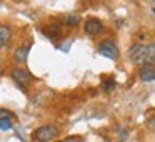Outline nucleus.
<instances>
[{"label":"nucleus","mask_w":155,"mask_h":142,"mask_svg":"<svg viewBox=\"0 0 155 142\" xmlns=\"http://www.w3.org/2000/svg\"><path fill=\"white\" fill-rule=\"evenodd\" d=\"M58 135V129L55 125H42V127L35 129L34 139L38 142H50Z\"/></svg>","instance_id":"obj_1"},{"label":"nucleus","mask_w":155,"mask_h":142,"mask_svg":"<svg viewBox=\"0 0 155 142\" xmlns=\"http://www.w3.org/2000/svg\"><path fill=\"white\" fill-rule=\"evenodd\" d=\"M98 54L107 57V59H110V60H117L118 55H120V50H118L117 44H115L112 39H107V40L98 44Z\"/></svg>","instance_id":"obj_2"},{"label":"nucleus","mask_w":155,"mask_h":142,"mask_svg":"<svg viewBox=\"0 0 155 142\" xmlns=\"http://www.w3.org/2000/svg\"><path fill=\"white\" fill-rule=\"evenodd\" d=\"M10 75H12V79L17 82L18 87H22V89H25V87H27V85L32 82V75L28 74L25 69H14Z\"/></svg>","instance_id":"obj_3"},{"label":"nucleus","mask_w":155,"mask_h":142,"mask_svg":"<svg viewBox=\"0 0 155 142\" xmlns=\"http://www.w3.org/2000/svg\"><path fill=\"white\" fill-rule=\"evenodd\" d=\"M130 60L134 64L143 65L145 64V45L142 44H134L130 47Z\"/></svg>","instance_id":"obj_4"},{"label":"nucleus","mask_w":155,"mask_h":142,"mask_svg":"<svg viewBox=\"0 0 155 142\" xmlns=\"http://www.w3.org/2000/svg\"><path fill=\"white\" fill-rule=\"evenodd\" d=\"M102 30H104V24H102L98 19H88L87 22H85V32H87L88 35H98L102 34Z\"/></svg>","instance_id":"obj_5"},{"label":"nucleus","mask_w":155,"mask_h":142,"mask_svg":"<svg viewBox=\"0 0 155 142\" xmlns=\"http://www.w3.org/2000/svg\"><path fill=\"white\" fill-rule=\"evenodd\" d=\"M140 79L143 82H152L155 80V65L143 64L140 67Z\"/></svg>","instance_id":"obj_6"},{"label":"nucleus","mask_w":155,"mask_h":142,"mask_svg":"<svg viewBox=\"0 0 155 142\" xmlns=\"http://www.w3.org/2000/svg\"><path fill=\"white\" fill-rule=\"evenodd\" d=\"M12 37V29L8 25L0 24V47H5Z\"/></svg>","instance_id":"obj_7"},{"label":"nucleus","mask_w":155,"mask_h":142,"mask_svg":"<svg viewBox=\"0 0 155 142\" xmlns=\"http://www.w3.org/2000/svg\"><path fill=\"white\" fill-rule=\"evenodd\" d=\"M145 64L155 65V42L150 45H145Z\"/></svg>","instance_id":"obj_8"},{"label":"nucleus","mask_w":155,"mask_h":142,"mask_svg":"<svg viewBox=\"0 0 155 142\" xmlns=\"http://www.w3.org/2000/svg\"><path fill=\"white\" fill-rule=\"evenodd\" d=\"M44 34L47 35V37H50V39L58 37V34H60V25H58V24H50V25H47V27L44 29Z\"/></svg>","instance_id":"obj_9"},{"label":"nucleus","mask_w":155,"mask_h":142,"mask_svg":"<svg viewBox=\"0 0 155 142\" xmlns=\"http://www.w3.org/2000/svg\"><path fill=\"white\" fill-rule=\"evenodd\" d=\"M60 22L65 24V25H68V27H74V25H77L78 22H80V17L75 15V14H67V15H64V17L60 19Z\"/></svg>","instance_id":"obj_10"},{"label":"nucleus","mask_w":155,"mask_h":142,"mask_svg":"<svg viewBox=\"0 0 155 142\" xmlns=\"http://www.w3.org/2000/svg\"><path fill=\"white\" fill-rule=\"evenodd\" d=\"M28 52H30V47H28V45H25V47H18L17 50H15V60L17 62H25L27 60Z\"/></svg>","instance_id":"obj_11"},{"label":"nucleus","mask_w":155,"mask_h":142,"mask_svg":"<svg viewBox=\"0 0 155 142\" xmlns=\"http://www.w3.org/2000/svg\"><path fill=\"white\" fill-rule=\"evenodd\" d=\"M14 127V117H0V129L2 130H10Z\"/></svg>","instance_id":"obj_12"},{"label":"nucleus","mask_w":155,"mask_h":142,"mask_svg":"<svg viewBox=\"0 0 155 142\" xmlns=\"http://www.w3.org/2000/svg\"><path fill=\"white\" fill-rule=\"evenodd\" d=\"M0 117H14V114L8 112V110H2V109H0Z\"/></svg>","instance_id":"obj_13"},{"label":"nucleus","mask_w":155,"mask_h":142,"mask_svg":"<svg viewBox=\"0 0 155 142\" xmlns=\"http://www.w3.org/2000/svg\"><path fill=\"white\" fill-rule=\"evenodd\" d=\"M148 125H150V129H153V130H155V114L148 119Z\"/></svg>","instance_id":"obj_14"},{"label":"nucleus","mask_w":155,"mask_h":142,"mask_svg":"<svg viewBox=\"0 0 155 142\" xmlns=\"http://www.w3.org/2000/svg\"><path fill=\"white\" fill-rule=\"evenodd\" d=\"M112 85H115V82H114V80H107V85H105V89H110Z\"/></svg>","instance_id":"obj_15"},{"label":"nucleus","mask_w":155,"mask_h":142,"mask_svg":"<svg viewBox=\"0 0 155 142\" xmlns=\"http://www.w3.org/2000/svg\"><path fill=\"white\" fill-rule=\"evenodd\" d=\"M153 14H155V7H153Z\"/></svg>","instance_id":"obj_16"},{"label":"nucleus","mask_w":155,"mask_h":142,"mask_svg":"<svg viewBox=\"0 0 155 142\" xmlns=\"http://www.w3.org/2000/svg\"><path fill=\"white\" fill-rule=\"evenodd\" d=\"M153 2H155V0H153Z\"/></svg>","instance_id":"obj_17"}]
</instances>
